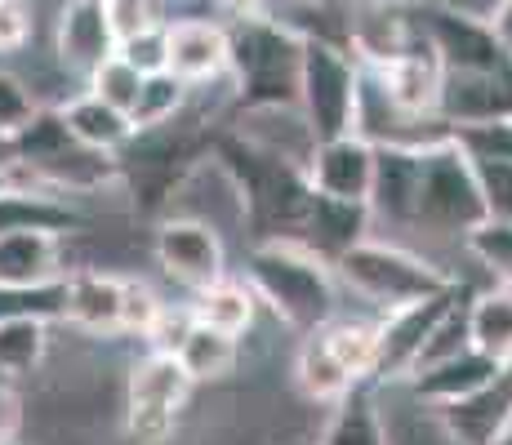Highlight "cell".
Here are the masks:
<instances>
[{"label":"cell","instance_id":"cell-46","mask_svg":"<svg viewBox=\"0 0 512 445\" xmlns=\"http://www.w3.org/2000/svg\"><path fill=\"white\" fill-rule=\"evenodd\" d=\"M14 445H18V441H14Z\"/></svg>","mask_w":512,"mask_h":445},{"label":"cell","instance_id":"cell-6","mask_svg":"<svg viewBox=\"0 0 512 445\" xmlns=\"http://www.w3.org/2000/svg\"><path fill=\"white\" fill-rule=\"evenodd\" d=\"M357 89H361V63L352 58L348 45L303 41L294 107L303 112L317 143L357 134Z\"/></svg>","mask_w":512,"mask_h":445},{"label":"cell","instance_id":"cell-29","mask_svg":"<svg viewBox=\"0 0 512 445\" xmlns=\"http://www.w3.org/2000/svg\"><path fill=\"white\" fill-rule=\"evenodd\" d=\"M49 356V321H5L0 325V379H27Z\"/></svg>","mask_w":512,"mask_h":445},{"label":"cell","instance_id":"cell-30","mask_svg":"<svg viewBox=\"0 0 512 445\" xmlns=\"http://www.w3.org/2000/svg\"><path fill=\"white\" fill-rule=\"evenodd\" d=\"M187 98H192V89H187L174 72L143 76V89H139V98H134V107H130V125H134V134L179 121L183 107H187Z\"/></svg>","mask_w":512,"mask_h":445},{"label":"cell","instance_id":"cell-20","mask_svg":"<svg viewBox=\"0 0 512 445\" xmlns=\"http://www.w3.org/2000/svg\"><path fill=\"white\" fill-rule=\"evenodd\" d=\"M370 236V210L352 201H330V196L312 192L308 223L299 232V245H308L312 254H321L326 263L343 259L352 245H361Z\"/></svg>","mask_w":512,"mask_h":445},{"label":"cell","instance_id":"cell-21","mask_svg":"<svg viewBox=\"0 0 512 445\" xmlns=\"http://www.w3.org/2000/svg\"><path fill=\"white\" fill-rule=\"evenodd\" d=\"M499 370V361H490V356H481L477 348H464L459 356H446V361L437 365H423L406 379V388L415 392L419 401L428 405H450L459 397H468V392H477L481 383H490Z\"/></svg>","mask_w":512,"mask_h":445},{"label":"cell","instance_id":"cell-34","mask_svg":"<svg viewBox=\"0 0 512 445\" xmlns=\"http://www.w3.org/2000/svg\"><path fill=\"white\" fill-rule=\"evenodd\" d=\"M85 89H90L94 98H103L107 107H116V112H125L130 116V107H134V98H139V89H143V76L134 72L130 63H125L121 54H112L107 63H98L90 76H85Z\"/></svg>","mask_w":512,"mask_h":445},{"label":"cell","instance_id":"cell-45","mask_svg":"<svg viewBox=\"0 0 512 445\" xmlns=\"http://www.w3.org/2000/svg\"><path fill=\"white\" fill-rule=\"evenodd\" d=\"M103 5H107V0H103Z\"/></svg>","mask_w":512,"mask_h":445},{"label":"cell","instance_id":"cell-2","mask_svg":"<svg viewBox=\"0 0 512 445\" xmlns=\"http://www.w3.org/2000/svg\"><path fill=\"white\" fill-rule=\"evenodd\" d=\"M486 219H490V210H486L477 165L459 152L455 138L419 147V196H415V223H410V232H419L423 241L464 245V236Z\"/></svg>","mask_w":512,"mask_h":445},{"label":"cell","instance_id":"cell-13","mask_svg":"<svg viewBox=\"0 0 512 445\" xmlns=\"http://www.w3.org/2000/svg\"><path fill=\"white\" fill-rule=\"evenodd\" d=\"M308 183H312V192L330 196V201L366 205L370 183H374V143H366L361 134H343V138L317 143L312 147V161H308Z\"/></svg>","mask_w":512,"mask_h":445},{"label":"cell","instance_id":"cell-14","mask_svg":"<svg viewBox=\"0 0 512 445\" xmlns=\"http://www.w3.org/2000/svg\"><path fill=\"white\" fill-rule=\"evenodd\" d=\"M54 54L67 72L90 76L98 63L116 54V36H112V18H107L103 0H67L58 9L54 23Z\"/></svg>","mask_w":512,"mask_h":445},{"label":"cell","instance_id":"cell-43","mask_svg":"<svg viewBox=\"0 0 512 445\" xmlns=\"http://www.w3.org/2000/svg\"><path fill=\"white\" fill-rule=\"evenodd\" d=\"M18 178V138L0 130V183Z\"/></svg>","mask_w":512,"mask_h":445},{"label":"cell","instance_id":"cell-19","mask_svg":"<svg viewBox=\"0 0 512 445\" xmlns=\"http://www.w3.org/2000/svg\"><path fill=\"white\" fill-rule=\"evenodd\" d=\"M67 276V236L9 232L0 236V285H49Z\"/></svg>","mask_w":512,"mask_h":445},{"label":"cell","instance_id":"cell-12","mask_svg":"<svg viewBox=\"0 0 512 445\" xmlns=\"http://www.w3.org/2000/svg\"><path fill=\"white\" fill-rule=\"evenodd\" d=\"M432 410L455 445H499L512 428V361L499 365L495 379L481 383L477 392L450 405H432Z\"/></svg>","mask_w":512,"mask_h":445},{"label":"cell","instance_id":"cell-42","mask_svg":"<svg viewBox=\"0 0 512 445\" xmlns=\"http://www.w3.org/2000/svg\"><path fill=\"white\" fill-rule=\"evenodd\" d=\"M486 23H490V32H495V41L512 54V0H495V5L486 9Z\"/></svg>","mask_w":512,"mask_h":445},{"label":"cell","instance_id":"cell-11","mask_svg":"<svg viewBox=\"0 0 512 445\" xmlns=\"http://www.w3.org/2000/svg\"><path fill=\"white\" fill-rule=\"evenodd\" d=\"M165 72H174L187 89L223 81L232 72V36L219 18H174L165 23Z\"/></svg>","mask_w":512,"mask_h":445},{"label":"cell","instance_id":"cell-33","mask_svg":"<svg viewBox=\"0 0 512 445\" xmlns=\"http://www.w3.org/2000/svg\"><path fill=\"white\" fill-rule=\"evenodd\" d=\"M450 138H455L459 152H464L472 165H508L512 161V116L481 121V125H459V130H450Z\"/></svg>","mask_w":512,"mask_h":445},{"label":"cell","instance_id":"cell-35","mask_svg":"<svg viewBox=\"0 0 512 445\" xmlns=\"http://www.w3.org/2000/svg\"><path fill=\"white\" fill-rule=\"evenodd\" d=\"M161 294L152 290L147 281H134V276H125L121 285V334H143L156 325V316H161Z\"/></svg>","mask_w":512,"mask_h":445},{"label":"cell","instance_id":"cell-8","mask_svg":"<svg viewBox=\"0 0 512 445\" xmlns=\"http://www.w3.org/2000/svg\"><path fill=\"white\" fill-rule=\"evenodd\" d=\"M415 9L441 72H512V54L495 41L481 14H468L450 0H423Z\"/></svg>","mask_w":512,"mask_h":445},{"label":"cell","instance_id":"cell-25","mask_svg":"<svg viewBox=\"0 0 512 445\" xmlns=\"http://www.w3.org/2000/svg\"><path fill=\"white\" fill-rule=\"evenodd\" d=\"M468 343L490 361H512V290L508 285H490V290L472 294L468 303Z\"/></svg>","mask_w":512,"mask_h":445},{"label":"cell","instance_id":"cell-28","mask_svg":"<svg viewBox=\"0 0 512 445\" xmlns=\"http://www.w3.org/2000/svg\"><path fill=\"white\" fill-rule=\"evenodd\" d=\"M317 334L357 383L374 379V361H379V325L374 321H326Z\"/></svg>","mask_w":512,"mask_h":445},{"label":"cell","instance_id":"cell-37","mask_svg":"<svg viewBox=\"0 0 512 445\" xmlns=\"http://www.w3.org/2000/svg\"><path fill=\"white\" fill-rule=\"evenodd\" d=\"M116 54H121L139 76L165 72V63H170V54H165V23L161 27H147V32L130 36V41H121V45H116Z\"/></svg>","mask_w":512,"mask_h":445},{"label":"cell","instance_id":"cell-10","mask_svg":"<svg viewBox=\"0 0 512 445\" xmlns=\"http://www.w3.org/2000/svg\"><path fill=\"white\" fill-rule=\"evenodd\" d=\"M468 285H450V290L432 294L423 303H410L401 312H388L379 321V361H374V379L379 383H406L415 374V361L423 352V343L432 339V330L441 325V316L455 308V299Z\"/></svg>","mask_w":512,"mask_h":445},{"label":"cell","instance_id":"cell-9","mask_svg":"<svg viewBox=\"0 0 512 445\" xmlns=\"http://www.w3.org/2000/svg\"><path fill=\"white\" fill-rule=\"evenodd\" d=\"M152 259L161 263V272L170 276V281L187 285L192 294L228 276V250H223V236L214 232L210 223L174 219V214H165V219L156 223Z\"/></svg>","mask_w":512,"mask_h":445},{"label":"cell","instance_id":"cell-15","mask_svg":"<svg viewBox=\"0 0 512 445\" xmlns=\"http://www.w3.org/2000/svg\"><path fill=\"white\" fill-rule=\"evenodd\" d=\"M419 196V147H374V183H370V223L388 232H410Z\"/></svg>","mask_w":512,"mask_h":445},{"label":"cell","instance_id":"cell-23","mask_svg":"<svg viewBox=\"0 0 512 445\" xmlns=\"http://www.w3.org/2000/svg\"><path fill=\"white\" fill-rule=\"evenodd\" d=\"M174 361L183 365V374L192 383H223V379H232L236 365H241V339L192 321V330H187L183 343L174 348Z\"/></svg>","mask_w":512,"mask_h":445},{"label":"cell","instance_id":"cell-36","mask_svg":"<svg viewBox=\"0 0 512 445\" xmlns=\"http://www.w3.org/2000/svg\"><path fill=\"white\" fill-rule=\"evenodd\" d=\"M36 112H41V103H36V94L27 89V81L0 67V130L18 134Z\"/></svg>","mask_w":512,"mask_h":445},{"label":"cell","instance_id":"cell-31","mask_svg":"<svg viewBox=\"0 0 512 445\" xmlns=\"http://www.w3.org/2000/svg\"><path fill=\"white\" fill-rule=\"evenodd\" d=\"M468 259H477L495 285L512 290V219H486L464 236Z\"/></svg>","mask_w":512,"mask_h":445},{"label":"cell","instance_id":"cell-18","mask_svg":"<svg viewBox=\"0 0 512 445\" xmlns=\"http://www.w3.org/2000/svg\"><path fill=\"white\" fill-rule=\"evenodd\" d=\"M9 232H81V210L67 196L9 178V183H0V236Z\"/></svg>","mask_w":512,"mask_h":445},{"label":"cell","instance_id":"cell-5","mask_svg":"<svg viewBox=\"0 0 512 445\" xmlns=\"http://www.w3.org/2000/svg\"><path fill=\"white\" fill-rule=\"evenodd\" d=\"M232 76L245 107H285L299 98V54L303 41L263 14H236Z\"/></svg>","mask_w":512,"mask_h":445},{"label":"cell","instance_id":"cell-4","mask_svg":"<svg viewBox=\"0 0 512 445\" xmlns=\"http://www.w3.org/2000/svg\"><path fill=\"white\" fill-rule=\"evenodd\" d=\"M14 138H18V178L45 187V192L67 196V201H72V196L103 192V183L121 178L116 156L94 152V147L76 143V138L67 134L58 107L54 112L41 107Z\"/></svg>","mask_w":512,"mask_h":445},{"label":"cell","instance_id":"cell-24","mask_svg":"<svg viewBox=\"0 0 512 445\" xmlns=\"http://www.w3.org/2000/svg\"><path fill=\"white\" fill-rule=\"evenodd\" d=\"M192 316H196V325H210V330H223V334H232V339H241L245 330H254L259 294L250 290V281H232V276H223V281L196 290Z\"/></svg>","mask_w":512,"mask_h":445},{"label":"cell","instance_id":"cell-41","mask_svg":"<svg viewBox=\"0 0 512 445\" xmlns=\"http://www.w3.org/2000/svg\"><path fill=\"white\" fill-rule=\"evenodd\" d=\"M18 428H23V401L18 392L0 379V445H14L18 441Z\"/></svg>","mask_w":512,"mask_h":445},{"label":"cell","instance_id":"cell-26","mask_svg":"<svg viewBox=\"0 0 512 445\" xmlns=\"http://www.w3.org/2000/svg\"><path fill=\"white\" fill-rule=\"evenodd\" d=\"M294 383H299L303 397L317 401V405H339L352 388H357V379L334 361V352L326 348V339H321L317 330L303 339L299 356H294Z\"/></svg>","mask_w":512,"mask_h":445},{"label":"cell","instance_id":"cell-39","mask_svg":"<svg viewBox=\"0 0 512 445\" xmlns=\"http://www.w3.org/2000/svg\"><path fill=\"white\" fill-rule=\"evenodd\" d=\"M481 192H486L490 219H512V161L508 165H477Z\"/></svg>","mask_w":512,"mask_h":445},{"label":"cell","instance_id":"cell-27","mask_svg":"<svg viewBox=\"0 0 512 445\" xmlns=\"http://www.w3.org/2000/svg\"><path fill=\"white\" fill-rule=\"evenodd\" d=\"M317 445H388L383 437V419H379V392L370 383H357L339 405H334L326 432L317 437Z\"/></svg>","mask_w":512,"mask_h":445},{"label":"cell","instance_id":"cell-3","mask_svg":"<svg viewBox=\"0 0 512 445\" xmlns=\"http://www.w3.org/2000/svg\"><path fill=\"white\" fill-rule=\"evenodd\" d=\"M330 267H334V281H343L379 316L401 312V308H410V303H423L455 285V276H446L432 259H423L419 250H410V245H401V241H374V236L352 245V250L343 254V259H334Z\"/></svg>","mask_w":512,"mask_h":445},{"label":"cell","instance_id":"cell-44","mask_svg":"<svg viewBox=\"0 0 512 445\" xmlns=\"http://www.w3.org/2000/svg\"><path fill=\"white\" fill-rule=\"evenodd\" d=\"M499 445H512V428H508V432H504V441H499Z\"/></svg>","mask_w":512,"mask_h":445},{"label":"cell","instance_id":"cell-38","mask_svg":"<svg viewBox=\"0 0 512 445\" xmlns=\"http://www.w3.org/2000/svg\"><path fill=\"white\" fill-rule=\"evenodd\" d=\"M107 18H112V36L116 45L130 41V36L147 32V27H161V9H156V0H107Z\"/></svg>","mask_w":512,"mask_h":445},{"label":"cell","instance_id":"cell-22","mask_svg":"<svg viewBox=\"0 0 512 445\" xmlns=\"http://www.w3.org/2000/svg\"><path fill=\"white\" fill-rule=\"evenodd\" d=\"M58 116H63L67 134H72L76 143L94 147V152H107V156H116L134 138L130 116L116 112V107H107L103 98L90 94V89H81L76 98H67V103L58 107Z\"/></svg>","mask_w":512,"mask_h":445},{"label":"cell","instance_id":"cell-17","mask_svg":"<svg viewBox=\"0 0 512 445\" xmlns=\"http://www.w3.org/2000/svg\"><path fill=\"white\" fill-rule=\"evenodd\" d=\"M121 285L125 276H112L103 267H72L63 276V321L98 339L121 334Z\"/></svg>","mask_w":512,"mask_h":445},{"label":"cell","instance_id":"cell-1","mask_svg":"<svg viewBox=\"0 0 512 445\" xmlns=\"http://www.w3.org/2000/svg\"><path fill=\"white\" fill-rule=\"evenodd\" d=\"M250 290L290 330H321L334 321V267L299 241H259L250 250Z\"/></svg>","mask_w":512,"mask_h":445},{"label":"cell","instance_id":"cell-16","mask_svg":"<svg viewBox=\"0 0 512 445\" xmlns=\"http://www.w3.org/2000/svg\"><path fill=\"white\" fill-rule=\"evenodd\" d=\"M437 116L450 130L512 116V72H441Z\"/></svg>","mask_w":512,"mask_h":445},{"label":"cell","instance_id":"cell-32","mask_svg":"<svg viewBox=\"0 0 512 445\" xmlns=\"http://www.w3.org/2000/svg\"><path fill=\"white\" fill-rule=\"evenodd\" d=\"M63 321V281L0 285V325L5 321Z\"/></svg>","mask_w":512,"mask_h":445},{"label":"cell","instance_id":"cell-40","mask_svg":"<svg viewBox=\"0 0 512 445\" xmlns=\"http://www.w3.org/2000/svg\"><path fill=\"white\" fill-rule=\"evenodd\" d=\"M32 41V9L27 0H0V54H18Z\"/></svg>","mask_w":512,"mask_h":445},{"label":"cell","instance_id":"cell-7","mask_svg":"<svg viewBox=\"0 0 512 445\" xmlns=\"http://www.w3.org/2000/svg\"><path fill=\"white\" fill-rule=\"evenodd\" d=\"M196 383L183 374V365L170 352H147L125 374V401L121 423L130 445H170L179 432V419L187 410Z\"/></svg>","mask_w":512,"mask_h":445}]
</instances>
